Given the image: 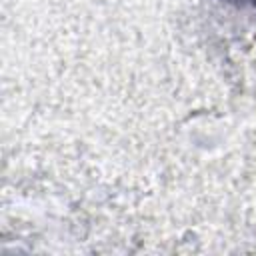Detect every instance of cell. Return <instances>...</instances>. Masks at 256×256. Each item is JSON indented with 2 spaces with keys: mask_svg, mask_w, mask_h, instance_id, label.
I'll return each instance as SVG.
<instances>
[{
  "mask_svg": "<svg viewBox=\"0 0 256 256\" xmlns=\"http://www.w3.org/2000/svg\"><path fill=\"white\" fill-rule=\"evenodd\" d=\"M232 4H242V6H256V0H226Z\"/></svg>",
  "mask_w": 256,
  "mask_h": 256,
  "instance_id": "6da1fadb",
  "label": "cell"
}]
</instances>
